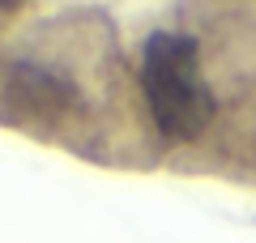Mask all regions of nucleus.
<instances>
[{"mask_svg":"<svg viewBox=\"0 0 256 243\" xmlns=\"http://www.w3.org/2000/svg\"><path fill=\"white\" fill-rule=\"evenodd\" d=\"M141 86H146V102L154 116L158 132L166 141H196L210 128L214 111V90L201 72V52L196 38L158 30L141 47Z\"/></svg>","mask_w":256,"mask_h":243,"instance_id":"obj_1","label":"nucleus"},{"mask_svg":"<svg viewBox=\"0 0 256 243\" xmlns=\"http://www.w3.org/2000/svg\"><path fill=\"white\" fill-rule=\"evenodd\" d=\"M0 4H9V0H0Z\"/></svg>","mask_w":256,"mask_h":243,"instance_id":"obj_2","label":"nucleus"}]
</instances>
